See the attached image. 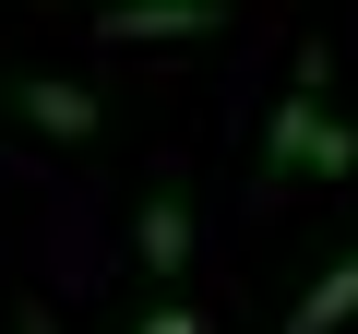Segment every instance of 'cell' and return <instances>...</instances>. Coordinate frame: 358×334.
<instances>
[{
    "label": "cell",
    "instance_id": "cell-1",
    "mask_svg": "<svg viewBox=\"0 0 358 334\" xmlns=\"http://www.w3.org/2000/svg\"><path fill=\"white\" fill-rule=\"evenodd\" d=\"M346 167H358V119L322 96V60H299L287 108H275V131H263V180L287 191V180H346Z\"/></svg>",
    "mask_w": 358,
    "mask_h": 334
},
{
    "label": "cell",
    "instance_id": "cell-2",
    "mask_svg": "<svg viewBox=\"0 0 358 334\" xmlns=\"http://www.w3.org/2000/svg\"><path fill=\"white\" fill-rule=\"evenodd\" d=\"M227 24V0H108L96 13V48H192Z\"/></svg>",
    "mask_w": 358,
    "mask_h": 334
},
{
    "label": "cell",
    "instance_id": "cell-3",
    "mask_svg": "<svg viewBox=\"0 0 358 334\" xmlns=\"http://www.w3.org/2000/svg\"><path fill=\"white\" fill-rule=\"evenodd\" d=\"M131 263H143L155 286H179V263H192V191H179V180L143 191V215H131Z\"/></svg>",
    "mask_w": 358,
    "mask_h": 334
},
{
    "label": "cell",
    "instance_id": "cell-4",
    "mask_svg": "<svg viewBox=\"0 0 358 334\" xmlns=\"http://www.w3.org/2000/svg\"><path fill=\"white\" fill-rule=\"evenodd\" d=\"M13 119H36L48 143H84V131H96V96H84L72 72H36V84H13Z\"/></svg>",
    "mask_w": 358,
    "mask_h": 334
},
{
    "label": "cell",
    "instance_id": "cell-5",
    "mask_svg": "<svg viewBox=\"0 0 358 334\" xmlns=\"http://www.w3.org/2000/svg\"><path fill=\"white\" fill-rule=\"evenodd\" d=\"M346 322H358V239H346V251L322 263V286H310V298L287 310V334H346Z\"/></svg>",
    "mask_w": 358,
    "mask_h": 334
},
{
    "label": "cell",
    "instance_id": "cell-6",
    "mask_svg": "<svg viewBox=\"0 0 358 334\" xmlns=\"http://www.w3.org/2000/svg\"><path fill=\"white\" fill-rule=\"evenodd\" d=\"M143 334H192V310H155V322H143Z\"/></svg>",
    "mask_w": 358,
    "mask_h": 334
},
{
    "label": "cell",
    "instance_id": "cell-7",
    "mask_svg": "<svg viewBox=\"0 0 358 334\" xmlns=\"http://www.w3.org/2000/svg\"><path fill=\"white\" fill-rule=\"evenodd\" d=\"M13 334H60V322H48V310H24V322H13Z\"/></svg>",
    "mask_w": 358,
    "mask_h": 334
}]
</instances>
